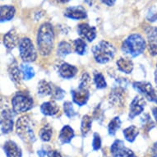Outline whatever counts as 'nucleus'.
I'll list each match as a JSON object with an SVG mask.
<instances>
[{"label": "nucleus", "instance_id": "f257e3e1", "mask_svg": "<svg viewBox=\"0 0 157 157\" xmlns=\"http://www.w3.org/2000/svg\"><path fill=\"white\" fill-rule=\"evenodd\" d=\"M54 31L49 22H44L40 26L37 33V46L42 56H48L54 49Z\"/></svg>", "mask_w": 157, "mask_h": 157}, {"label": "nucleus", "instance_id": "f03ea898", "mask_svg": "<svg viewBox=\"0 0 157 157\" xmlns=\"http://www.w3.org/2000/svg\"><path fill=\"white\" fill-rule=\"evenodd\" d=\"M147 43L142 35L135 33L132 34L126 40H124L121 49L124 54L135 58L144 52Z\"/></svg>", "mask_w": 157, "mask_h": 157}, {"label": "nucleus", "instance_id": "7ed1b4c3", "mask_svg": "<svg viewBox=\"0 0 157 157\" xmlns=\"http://www.w3.org/2000/svg\"><path fill=\"white\" fill-rule=\"evenodd\" d=\"M116 49L113 44L106 40H101L92 48L94 59L98 63H107L115 55Z\"/></svg>", "mask_w": 157, "mask_h": 157}, {"label": "nucleus", "instance_id": "20e7f679", "mask_svg": "<svg viewBox=\"0 0 157 157\" xmlns=\"http://www.w3.org/2000/svg\"><path fill=\"white\" fill-rule=\"evenodd\" d=\"M14 113L9 108L7 100L0 95V126L3 133H9L13 131Z\"/></svg>", "mask_w": 157, "mask_h": 157}, {"label": "nucleus", "instance_id": "39448f33", "mask_svg": "<svg viewBox=\"0 0 157 157\" xmlns=\"http://www.w3.org/2000/svg\"><path fill=\"white\" fill-rule=\"evenodd\" d=\"M34 101L26 91H18L12 99L13 110L15 113H25L33 108Z\"/></svg>", "mask_w": 157, "mask_h": 157}, {"label": "nucleus", "instance_id": "423d86ee", "mask_svg": "<svg viewBox=\"0 0 157 157\" xmlns=\"http://www.w3.org/2000/svg\"><path fill=\"white\" fill-rule=\"evenodd\" d=\"M16 131L18 136L24 142L33 143L36 141V136L29 116H21L17 119L16 124Z\"/></svg>", "mask_w": 157, "mask_h": 157}, {"label": "nucleus", "instance_id": "0eeeda50", "mask_svg": "<svg viewBox=\"0 0 157 157\" xmlns=\"http://www.w3.org/2000/svg\"><path fill=\"white\" fill-rule=\"evenodd\" d=\"M18 48L20 57L24 62L32 63L36 61L37 59V52L31 39L28 37H24L20 40Z\"/></svg>", "mask_w": 157, "mask_h": 157}, {"label": "nucleus", "instance_id": "6e6552de", "mask_svg": "<svg viewBox=\"0 0 157 157\" xmlns=\"http://www.w3.org/2000/svg\"><path fill=\"white\" fill-rule=\"evenodd\" d=\"M132 87L149 101L157 104V94L154 87L150 82H135L132 84Z\"/></svg>", "mask_w": 157, "mask_h": 157}, {"label": "nucleus", "instance_id": "1a4fd4ad", "mask_svg": "<svg viewBox=\"0 0 157 157\" xmlns=\"http://www.w3.org/2000/svg\"><path fill=\"white\" fill-rule=\"evenodd\" d=\"M111 154L113 157H136L134 152L125 147L122 140H116L110 147Z\"/></svg>", "mask_w": 157, "mask_h": 157}, {"label": "nucleus", "instance_id": "9d476101", "mask_svg": "<svg viewBox=\"0 0 157 157\" xmlns=\"http://www.w3.org/2000/svg\"><path fill=\"white\" fill-rule=\"evenodd\" d=\"M145 105H146V101L144 98L138 95L135 96L129 107V119H133L136 116L140 115L144 110Z\"/></svg>", "mask_w": 157, "mask_h": 157}, {"label": "nucleus", "instance_id": "9b49d317", "mask_svg": "<svg viewBox=\"0 0 157 157\" xmlns=\"http://www.w3.org/2000/svg\"><path fill=\"white\" fill-rule=\"evenodd\" d=\"M147 40H148V49L150 54L152 56L157 55V27L149 26L146 30Z\"/></svg>", "mask_w": 157, "mask_h": 157}, {"label": "nucleus", "instance_id": "f8f14e48", "mask_svg": "<svg viewBox=\"0 0 157 157\" xmlns=\"http://www.w3.org/2000/svg\"><path fill=\"white\" fill-rule=\"evenodd\" d=\"M72 101L75 104H77L78 106L85 105L87 103L89 97H90V93L89 90L86 89H82V88H77L76 90H72L71 91Z\"/></svg>", "mask_w": 157, "mask_h": 157}, {"label": "nucleus", "instance_id": "ddd939ff", "mask_svg": "<svg viewBox=\"0 0 157 157\" xmlns=\"http://www.w3.org/2000/svg\"><path fill=\"white\" fill-rule=\"evenodd\" d=\"M77 32L87 41L92 42L96 37V30L87 23H81L77 26Z\"/></svg>", "mask_w": 157, "mask_h": 157}, {"label": "nucleus", "instance_id": "4468645a", "mask_svg": "<svg viewBox=\"0 0 157 157\" xmlns=\"http://www.w3.org/2000/svg\"><path fill=\"white\" fill-rule=\"evenodd\" d=\"M65 17L73 19V20H81L85 19L87 17L86 11L82 6H72L69 7L65 10Z\"/></svg>", "mask_w": 157, "mask_h": 157}, {"label": "nucleus", "instance_id": "2eb2a0df", "mask_svg": "<svg viewBox=\"0 0 157 157\" xmlns=\"http://www.w3.org/2000/svg\"><path fill=\"white\" fill-rule=\"evenodd\" d=\"M77 71L78 69L77 67L67 63H63L62 64L59 65L58 72L60 77L63 79H71L76 76Z\"/></svg>", "mask_w": 157, "mask_h": 157}, {"label": "nucleus", "instance_id": "dca6fc26", "mask_svg": "<svg viewBox=\"0 0 157 157\" xmlns=\"http://www.w3.org/2000/svg\"><path fill=\"white\" fill-rule=\"evenodd\" d=\"M18 34L15 30H11L3 36V44L8 49H14L19 44Z\"/></svg>", "mask_w": 157, "mask_h": 157}, {"label": "nucleus", "instance_id": "f3484780", "mask_svg": "<svg viewBox=\"0 0 157 157\" xmlns=\"http://www.w3.org/2000/svg\"><path fill=\"white\" fill-rule=\"evenodd\" d=\"M3 150L7 157H22L20 147L13 141L6 142L3 146Z\"/></svg>", "mask_w": 157, "mask_h": 157}, {"label": "nucleus", "instance_id": "a211bd4d", "mask_svg": "<svg viewBox=\"0 0 157 157\" xmlns=\"http://www.w3.org/2000/svg\"><path fill=\"white\" fill-rule=\"evenodd\" d=\"M16 13V9L13 6L0 5V22L11 21Z\"/></svg>", "mask_w": 157, "mask_h": 157}, {"label": "nucleus", "instance_id": "6ab92c4d", "mask_svg": "<svg viewBox=\"0 0 157 157\" xmlns=\"http://www.w3.org/2000/svg\"><path fill=\"white\" fill-rule=\"evenodd\" d=\"M40 111L44 115L54 116L59 112V107L55 101H47V102H44L41 105Z\"/></svg>", "mask_w": 157, "mask_h": 157}, {"label": "nucleus", "instance_id": "aec40b11", "mask_svg": "<svg viewBox=\"0 0 157 157\" xmlns=\"http://www.w3.org/2000/svg\"><path fill=\"white\" fill-rule=\"evenodd\" d=\"M8 73L10 76L11 80L13 81L15 84H20L21 78V68H19L18 67L17 63L14 61L9 65L8 67Z\"/></svg>", "mask_w": 157, "mask_h": 157}, {"label": "nucleus", "instance_id": "412c9836", "mask_svg": "<svg viewBox=\"0 0 157 157\" xmlns=\"http://www.w3.org/2000/svg\"><path fill=\"white\" fill-rule=\"evenodd\" d=\"M117 67L120 72L126 73V74H130L132 70H133L134 65L131 59H126V58H120L117 63Z\"/></svg>", "mask_w": 157, "mask_h": 157}, {"label": "nucleus", "instance_id": "4be33fe9", "mask_svg": "<svg viewBox=\"0 0 157 157\" xmlns=\"http://www.w3.org/2000/svg\"><path fill=\"white\" fill-rule=\"evenodd\" d=\"M74 135L73 129L68 125H65L60 131L59 138L62 144H67V143H70L72 138L74 137Z\"/></svg>", "mask_w": 157, "mask_h": 157}, {"label": "nucleus", "instance_id": "5701e85b", "mask_svg": "<svg viewBox=\"0 0 157 157\" xmlns=\"http://www.w3.org/2000/svg\"><path fill=\"white\" fill-rule=\"evenodd\" d=\"M124 138L129 142H132L135 141L136 137L139 134V129L137 128L136 126L132 125V126L128 127L123 131Z\"/></svg>", "mask_w": 157, "mask_h": 157}, {"label": "nucleus", "instance_id": "b1692460", "mask_svg": "<svg viewBox=\"0 0 157 157\" xmlns=\"http://www.w3.org/2000/svg\"><path fill=\"white\" fill-rule=\"evenodd\" d=\"M54 88L51 83L42 80L38 84V93L42 95H52Z\"/></svg>", "mask_w": 157, "mask_h": 157}, {"label": "nucleus", "instance_id": "393cba45", "mask_svg": "<svg viewBox=\"0 0 157 157\" xmlns=\"http://www.w3.org/2000/svg\"><path fill=\"white\" fill-rule=\"evenodd\" d=\"M72 53V46L67 41H61L58 44L57 54L61 58H64Z\"/></svg>", "mask_w": 157, "mask_h": 157}, {"label": "nucleus", "instance_id": "a878e982", "mask_svg": "<svg viewBox=\"0 0 157 157\" xmlns=\"http://www.w3.org/2000/svg\"><path fill=\"white\" fill-rule=\"evenodd\" d=\"M20 68H21V76H22V78L24 80H31V78L35 77V71H34L33 67H31L26 63H21Z\"/></svg>", "mask_w": 157, "mask_h": 157}, {"label": "nucleus", "instance_id": "bb28decb", "mask_svg": "<svg viewBox=\"0 0 157 157\" xmlns=\"http://www.w3.org/2000/svg\"><path fill=\"white\" fill-rule=\"evenodd\" d=\"M91 124H92V119L89 115L83 116L82 119V124H81V132L83 136H86L89 132L91 129Z\"/></svg>", "mask_w": 157, "mask_h": 157}, {"label": "nucleus", "instance_id": "cd10ccee", "mask_svg": "<svg viewBox=\"0 0 157 157\" xmlns=\"http://www.w3.org/2000/svg\"><path fill=\"white\" fill-rule=\"evenodd\" d=\"M122 122L119 119V117H114L109 123L108 125V131L109 134L110 136H114L117 132V131L121 127Z\"/></svg>", "mask_w": 157, "mask_h": 157}, {"label": "nucleus", "instance_id": "c85d7f7f", "mask_svg": "<svg viewBox=\"0 0 157 157\" xmlns=\"http://www.w3.org/2000/svg\"><path fill=\"white\" fill-rule=\"evenodd\" d=\"M52 134H53V131H52L51 127L49 126V124H44V126L42 127L39 136L40 137V139L44 142H49L51 139Z\"/></svg>", "mask_w": 157, "mask_h": 157}, {"label": "nucleus", "instance_id": "c756f323", "mask_svg": "<svg viewBox=\"0 0 157 157\" xmlns=\"http://www.w3.org/2000/svg\"><path fill=\"white\" fill-rule=\"evenodd\" d=\"M73 46L76 54L79 55H83L86 52V43L82 39H77L73 41Z\"/></svg>", "mask_w": 157, "mask_h": 157}, {"label": "nucleus", "instance_id": "7c9ffc66", "mask_svg": "<svg viewBox=\"0 0 157 157\" xmlns=\"http://www.w3.org/2000/svg\"><path fill=\"white\" fill-rule=\"evenodd\" d=\"M94 82L97 89H105L107 86V83L105 79V77L101 72H95L94 73Z\"/></svg>", "mask_w": 157, "mask_h": 157}, {"label": "nucleus", "instance_id": "2f4dec72", "mask_svg": "<svg viewBox=\"0 0 157 157\" xmlns=\"http://www.w3.org/2000/svg\"><path fill=\"white\" fill-rule=\"evenodd\" d=\"M63 111H64V113L66 114V116L68 117L69 119L74 118L75 116H77V112L74 110L73 105L70 101H66V102L63 103Z\"/></svg>", "mask_w": 157, "mask_h": 157}, {"label": "nucleus", "instance_id": "473e14b6", "mask_svg": "<svg viewBox=\"0 0 157 157\" xmlns=\"http://www.w3.org/2000/svg\"><path fill=\"white\" fill-rule=\"evenodd\" d=\"M141 124H142V128L144 129H147L148 131L155 127L154 122L152 121L151 118L150 117L148 113H145L141 118Z\"/></svg>", "mask_w": 157, "mask_h": 157}, {"label": "nucleus", "instance_id": "72a5a7b5", "mask_svg": "<svg viewBox=\"0 0 157 157\" xmlns=\"http://www.w3.org/2000/svg\"><path fill=\"white\" fill-rule=\"evenodd\" d=\"M90 82V75L88 74L87 72H83V74L81 77L80 82L78 88H82V89H89V85Z\"/></svg>", "mask_w": 157, "mask_h": 157}, {"label": "nucleus", "instance_id": "f704fd0d", "mask_svg": "<svg viewBox=\"0 0 157 157\" xmlns=\"http://www.w3.org/2000/svg\"><path fill=\"white\" fill-rule=\"evenodd\" d=\"M65 95V91L63 90L62 88L60 87H54V90H53V94L52 96L58 101H61L63 99Z\"/></svg>", "mask_w": 157, "mask_h": 157}, {"label": "nucleus", "instance_id": "c9c22d12", "mask_svg": "<svg viewBox=\"0 0 157 157\" xmlns=\"http://www.w3.org/2000/svg\"><path fill=\"white\" fill-rule=\"evenodd\" d=\"M101 145H102V142H101V138L100 135L98 133H94L93 136V142H92V147L94 151H98L101 149Z\"/></svg>", "mask_w": 157, "mask_h": 157}, {"label": "nucleus", "instance_id": "e433bc0d", "mask_svg": "<svg viewBox=\"0 0 157 157\" xmlns=\"http://www.w3.org/2000/svg\"><path fill=\"white\" fill-rule=\"evenodd\" d=\"M37 154H38L39 157H50V153L47 152L44 150H40L37 151Z\"/></svg>", "mask_w": 157, "mask_h": 157}, {"label": "nucleus", "instance_id": "4c0bfd02", "mask_svg": "<svg viewBox=\"0 0 157 157\" xmlns=\"http://www.w3.org/2000/svg\"><path fill=\"white\" fill-rule=\"evenodd\" d=\"M101 3H103L104 4L109 6V7H111L113 6L114 3H115L116 0H101Z\"/></svg>", "mask_w": 157, "mask_h": 157}, {"label": "nucleus", "instance_id": "58836bf2", "mask_svg": "<svg viewBox=\"0 0 157 157\" xmlns=\"http://www.w3.org/2000/svg\"><path fill=\"white\" fill-rule=\"evenodd\" d=\"M147 18L149 19V21H154L155 20H157V13H151L148 14V17Z\"/></svg>", "mask_w": 157, "mask_h": 157}, {"label": "nucleus", "instance_id": "ea45409f", "mask_svg": "<svg viewBox=\"0 0 157 157\" xmlns=\"http://www.w3.org/2000/svg\"><path fill=\"white\" fill-rule=\"evenodd\" d=\"M151 157H157V142L153 145L151 148Z\"/></svg>", "mask_w": 157, "mask_h": 157}, {"label": "nucleus", "instance_id": "a19ab883", "mask_svg": "<svg viewBox=\"0 0 157 157\" xmlns=\"http://www.w3.org/2000/svg\"><path fill=\"white\" fill-rule=\"evenodd\" d=\"M50 153V157H62L61 154L59 152L57 151H49Z\"/></svg>", "mask_w": 157, "mask_h": 157}, {"label": "nucleus", "instance_id": "79ce46f5", "mask_svg": "<svg viewBox=\"0 0 157 157\" xmlns=\"http://www.w3.org/2000/svg\"><path fill=\"white\" fill-rule=\"evenodd\" d=\"M152 113H153V116H154L155 121L157 122V107H155V108L152 109Z\"/></svg>", "mask_w": 157, "mask_h": 157}, {"label": "nucleus", "instance_id": "37998d69", "mask_svg": "<svg viewBox=\"0 0 157 157\" xmlns=\"http://www.w3.org/2000/svg\"><path fill=\"white\" fill-rule=\"evenodd\" d=\"M55 1L59 3H66L67 2H69L70 0H55Z\"/></svg>", "mask_w": 157, "mask_h": 157}, {"label": "nucleus", "instance_id": "c03bdc74", "mask_svg": "<svg viewBox=\"0 0 157 157\" xmlns=\"http://www.w3.org/2000/svg\"><path fill=\"white\" fill-rule=\"evenodd\" d=\"M155 84L157 85V72L155 71Z\"/></svg>", "mask_w": 157, "mask_h": 157}, {"label": "nucleus", "instance_id": "a18cd8bd", "mask_svg": "<svg viewBox=\"0 0 157 157\" xmlns=\"http://www.w3.org/2000/svg\"><path fill=\"white\" fill-rule=\"evenodd\" d=\"M156 72H157V63H156Z\"/></svg>", "mask_w": 157, "mask_h": 157}]
</instances>
